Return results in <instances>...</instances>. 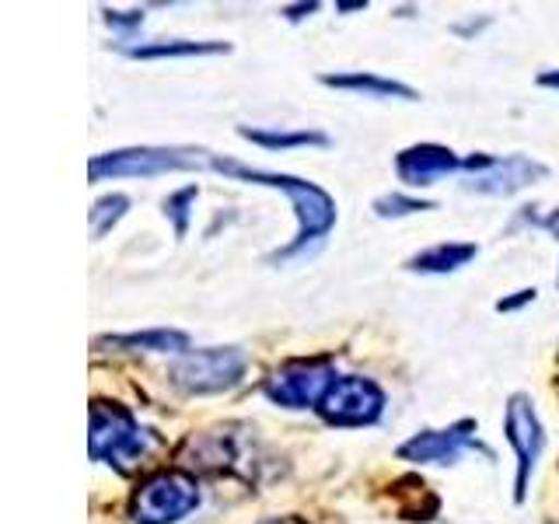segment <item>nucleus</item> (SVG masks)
<instances>
[{"label": "nucleus", "instance_id": "1", "mask_svg": "<svg viewBox=\"0 0 559 524\" xmlns=\"http://www.w3.org/2000/svg\"><path fill=\"white\" fill-rule=\"evenodd\" d=\"M214 168L231 175V179H245V182H259V186H273L280 192H287L294 210H297V235L287 249L273 252L270 262H290L297 255H305L311 249H319L325 241V235L332 231V224H336V203L325 189H319L314 182H305V179H294V175H280V171H262V168H245L238 162H221L214 157Z\"/></svg>", "mask_w": 559, "mask_h": 524}, {"label": "nucleus", "instance_id": "2", "mask_svg": "<svg viewBox=\"0 0 559 524\" xmlns=\"http://www.w3.org/2000/svg\"><path fill=\"white\" fill-rule=\"evenodd\" d=\"M87 444H92V458L109 462L119 472H133L157 448V437H154V430L136 427V419L122 406L95 402L92 437H87Z\"/></svg>", "mask_w": 559, "mask_h": 524}, {"label": "nucleus", "instance_id": "3", "mask_svg": "<svg viewBox=\"0 0 559 524\" xmlns=\"http://www.w3.org/2000/svg\"><path fill=\"white\" fill-rule=\"evenodd\" d=\"M214 168V157L197 147H130V151H112L92 157V182L105 179H151V175H168V171H192V168Z\"/></svg>", "mask_w": 559, "mask_h": 524}, {"label": "nucleus", "instance_id": "4", "mask_svg": "<svg viewBox=\"0 0 559 524\" xmlns=\"http://www.w3.org/2000/svg\"><path fill=\"white\" fill-rule=\"evenodd\" d=\"M245 367H249V357L235 346H214V349H189L179 360L171 364V381L175 389H182L189 395H214V392H227L241 381Z\"/></svg>", "mask_w": 559, "mask_h": 524}, {"label": "nucleus", "instance_id": "5", "mask_svg": "<svg viewBox=\"0 0 559 524\" xmlns=\"http://www.w3.org/2000/svg\"><path fill=\"white\" fill-rule=\"evenodd\" d=\"M197 503H200L197 479L186 476V472H157V476L136 486L130 514L133 524H175L189 511H197Z\"/></svg>", "mask_w": 559, "mask_h": 524}, {"label": "nucleus", "instance_id": "6", "mask_svg": "<svg viewBox=\"0 0 559 524\" xmlns=\"http://www.w3.org/2000/svg\"><path fill=\"white\" fill-rule=\"evenodd\" d=\"M462 171H468V189L483 192V196H514L518 189L532 186L535 179H546V165L532 162L524 154H472L462 162Z\"/></svg>", "mask_w": 559, "mask_h": 524}, {"label": "nucleus", "instance_id": "7", "mask_svg": "<svg viewBox=\"0 0 559 524\" xmlns=\"http://www.w3.org/2000/svg\"><path fill=\"white\" fill-rule=\"evenodd\" d=\"M384 409V392L371 378L346 374L329 384V392L319 402V413L332 427H367L374 424Z\"/></svg>", "mask_w": 559, "mask_h": 524}, {"label": "nucleus", "instance_id": "8", "mask_svg": "<svg viewBox=\"0 0 559 524\" xmlns=\"http://www.w3.org/2000/svg\"><path fill=\"white\" fill-rule=\"evenodd\" d=\"M336 381L332 374L329 360H294L287 367H280L273 378H266V395L276 402V406H287V409H308L314 406L319 409L322 395L329 392V384Z\"/></svg>", "mask_w": 559, "mask_h": 524}, {"label": "nucleus", "instance_id": "9", "mask_svg": "<svg viewBox=\"0 0 559 524\" xmlns=\"http://www.w3.org/2000/svg\"><path fill=\"white\" fill-rule=\"evenodd\" d=\"M507 441H511L514 454H518V500H524L528 493V476L542 454V444H546V433H542V424L532 409L528 395H514L511 406H507Z\"/></svg>", "mask_w": 559, "mask_h": 524}, {"label": "nucleus", "instance_id": "10", "mask_svg": "<svg viewBox=\"0 0 559 524\" xmlns=\"http://www.w3.org/2000/svg\"><path fill=\"white\" fill-rule=\"evenodd\" d=\"M468 448H476V424L472 419H462L448 430H427L416 433L413 441H406L399 448V454L406 462H433V465H451L459 462Z\"/></svg>", "mask_w": 559, "mask_h": 524}, {"label": "nucleus", "instance_id": "11", "mask_svg": "<svg viewBox=\"0 0 559 524\" xmlns=\"http://www.w3.org/2000/svg\"><path fill=\"white\" fill-rule=\"evenodd\" d=\"M395 171L406 186H433L437 179L462 171V157L441 144H416L395 157Z\"/></svg>", "mask_w": 559, "mask_h": 524}, {"label": "nucleus", "instance_id": "12", "mask_svg": "<svg viewBox=\"0 0 559 524\" xmlns=\"http://www.w3.org/2000/svg\"><path fill=\"white\" fill-rule=\"evenodd\" d=\"M322 84L329 87H340V92H357V95H367V98H402V102H413L419 98L409 84H399V81H389V78H378V74H325Z\"/></svg>", "mask_w": 559, "mask_h": 524}, {"label": "nucleus", "instance_id": "13", "mask_svg": "<svg viewBox=\"0 0 559 524\" xmlns=\"http://www.w3.org/2000/svg\"><path fill=\"white\" fill-rule=\"evenodd\" d=\"M468 259H476V245L441 241V245H433V249L413 255L409 270H416V273H454V270H462Z\"/></svg>", "mask_w": 559, "mask_h": 524}, {"label": "nucleus", "instance_id": "14", "mask_svg": "<svg viewBox=\"0 0 559 524\" xmlns=\"http://www.w3.org/2000/svg\"><path fill=\"white\" fill-rule=\"evenodd\" d=\"M210 52H227V43H189V39H171V43L127 46V57H136V60H165V57H210Z\"/></svg>", "mask_w": 559, "mask_h": 524}, {"label": "nucleus", "instance_id": "15", "mask_svg": "<svg viewBox=\"0 0 559 524\" xmlns=\"http://www.w3.org/2000/svg\"><path fill=\"white\" fill-rule=\"evenodd\" d=\"M245 140H252L259 147H270V151H287V147H329V136L325 133H314V130H297V133H284V130H249L241 127L238 130Z\"/></svg>", "mask_w": 559, "mask_h": 524}, {"label": "nucleus", "instance_id": "16", "mask_svg": "<svg viewBox=\"0 0 559 524\" xmlns=\"http://www.w3.org/2000/svg\"><path fill=\"white\" fill-rule=\"evenodd\" d=\"M112 346L127 349H157V354H189V336L171 329H154V332H133V336H116Z\"/></svg>", "mask_w": 559, "mask_h": 524}, {"label": "nucleus", "instance_id": "17", "mask_svg": "<svg viewBox=\"0 0 559 524\" xmlns=\"http://www.w3.org/2000/svg\"><path fill=\"white\" fill-rule=\"evenodd\" d=\"M127 206H130V200H127V196H119V192H116V196H102V200L92 206V235L102 238L122 214H127Z\"/></svg>", "mask_w": 559, "mask_h": 524}, {"label": "nucleus", "instance_id": "18", "mask_svg": "<svg viewBox=\"0 0 559 524\" xmlns=\"http://www.w3.org/2000/svg\"><path fill=\"white\" fill-rule=\"evenodd\" d=\"M419 210H433V203L430 200L399 196V192H389V196L374 200V214L378 217H409V214H419Z\"/></svg>", "mask_w": 559, "mask_h": 524}, {"label": "nucleus", "instance_id": "19", "mask_svg": "<svg viewBox=\"0 0 559 524\" xmlns=\"http://www.w3.org/2000/svg\"><path fill=\"white\" fill-rule=\"evenodd\" d=\"M197 200V186H186L179 189L175 196L165 200V214L175 221V235H186V224H189V203Z\"/></svg>", "mask_w": 559, "mask_h": 524}, {"label": "nucleus", "instance_id": "20", "mask_svg": "<svg viewBox=\"0 0 559 524\" xmlns=\"http://www.w3.org/2000/svg\"><path fill=\"white\" fill-rule=\"evenodd\" d=\"M105 22L112 28H136L144 25V11H105Z\"/></svg>", "mask_w": 559, "mask_h": 524}, {"label": "nucleus", "instance_id": "21", "mask_svg": "<svg viewBox=\"0 0 559 524\" xmlns=\"http://www.w3.org/2000/svg\"><path fill=\"white\" fill-rule=\"evenodd\" d=\"M535 301V290H518V297H507V301L497 305V311H518L521 305H528Z\"/></svg>", "mask_w": 559, "mask_h": 524}, {"label": "nucleus", "instance_id": "22", "mask_svg": "<svg viewBox=\"0 0 559 524\" xmlns=\"http://www.w3.org/2000/svg\"><path fill=\"white\" fill-rule=\"evenodd\" d=\"M305 11L311 14V11H319V4H301V8H287V17L290 22H297V17H305Z\"/></svg>", "mask_w": 559, "mask_h": 524}, {"label": "nucleus", "instance_id": "23", "mask_svg": "<svg viewBox=\"0 0 559 524\" xmlns=\"http://www.w3.org/2000/svg\"><path fill=\"white\" fill-rule=\"evenodd\" d=\"M542 227H546V231H552L556 238H559V210H552V214L542 221Z\"/></svg>", "mask_w": 559, "mask_h": 524}, {"label": "nucleus", "instance_id": "24", "mask_svg": "<svg viewBox=\"0 0 559 524\" xmlns=\"http://www.w3.org/2000/svg\"><path fill=\"white\" fill-rule=\"evenodd\" d=\"M538 84H542V87H559V70H549V74H542Z\"/></svg>", "mask_w": 559, "mask_h": 524}, {"label": "nucleus", "instance_id": "25", "mask_svg": "<svg viewBox=\"0 0 559 524\" xmlns=\"http://www.w3.org/2000/svg\"><path fill=\"white\" fill-rule=\"evenodd\" d=\"M262 524H305L301 517H270V521H262Z\"/></svg>", "mask_w": 559, "mask_h": 524}, {"label": "nucleus", "instance_id": "26", "mask_svg": "<svg viewBox=\"0 0 559 524\" xmlns=\"http://www.w3.org/2000/svg\"><path fill=\"white\" fill-rule=\"evenodd\" d=\"M556 284H559V276H556Z\"/></svg>", "mask_w": 559, "mask_h": 524}]
</instances>
